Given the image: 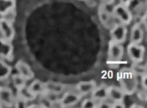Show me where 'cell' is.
<instances>
[{
	"label": "cell",
	"mask_w": 147,
	"mask_h": 108,
	"mask_svg": "<svg viewBox=\"0 0 147 108\" xmlns=\"http://www.w3.org/2000/svg\"><path fill=\"white\" fill-rule=\"evenodd\" d=\"M116 5V4L114 2L102 3L99 8L105 11V12H106L107 14H108L114 16V12Z\"/></svg>",
	"instance_id": "22"
},
{
	"label": "cell",
	"mask_w": 147,
	"mask_h": 108,
	"mask_svg": "<svg viewBox=\"0 0 147 108\" xmlns=\"http://www.w3.org/2000/svg\"><path fill=\"white\" fill-rule=\"evenodd\" d=\"M16 95L22 98L23 99L26 100V101L28 102V103L33 101L34 100H35L37 97L36 96L30 91L28 86L27 85L23 86V87L16 89Z\"/></svg>",
	"instance_id": "18"
},
{
	"label": "cell",
	"mask_w": 147,
	"mask_h": 108,
	"mask_svg": "<svg viewBox=\"0 0 147 108\" xmlns=\"http://www.w3.org/2000/svg\"><path fill=\"white\" fill-rule=\"evenodd\" d=\"M11 79L13 87L16 88V89H18L19 88L23 87V86L26 85V83L28 81L26 79H24L22 76H21L18 73L11 75Z\"/></svg>",
	"instance_id": "21"
},
{
	"label": "cell",
	"mask_w": 147,
	"mask_h": 108,
	"mask_svg": "<svg viewBox=\"0 0 147 108\" xmlns=\"http://www.w3.org/2000/svg\"><path fill=\"white\" fill-rule=\"evenodd\" d=\"M78 1H85V0H78Z\"/></svg>",
	"instance_id": "30"
},
{
	"label": "cell",
	"mask_w": 147,
	"mask_h": 108,
	"mask_svg": "<svg viewBox=\"0 0 147 108\" xmlns=\"http://www.w3.org/2000/svg\"><path fill=\"white\" fill-rule=\"evenodd\" d=\"M0 59L11 61L13 59V46L12 42L0 36Z\"/></svg>",
	"instance_id": "8"
},
{
	"label": "cell",
	"mask_w": 147,
	"mask_h": 108,
	"mask_svg": "<svg viewBox=\"0 0 147 108\" xmlns=\"http://www.w3.org/2000/svg\"><path fill=\"white\" fill-rule=\"evenodd\" d=\"M28 106V102L23 99L22 98L16 95L13 107H27Z\"/></svg>",
	"instance_id": "25"
},
{
	"label": "cell",
	"mask_w": 147,
	"mask_h": 108,
	"mask_svg": "<svg viewBox=\"0 0 147 108\" xmlns=\"http://www.w3.org/2000/svg\"><path fill=\"white\" fill-rule=\"evenodd\" d=\"M141 63H133L132 71L137 76L143 75L146 74V67L141 65Z\"/></svg>",
	"instance_id": "23"
},
{
	"label": "cell",
	"mask_w": 147,
	"mask_h": 108,
	"mask_svg": "<svg viewBox=\"0 0 147 108\" xmlns=\"http://www.w3.org/2000/svg\"><path fill=\"white\" fill-rule=\"evenodd\" d=\"M45 91L51 92L61 95L64 93L66 89V86L64 84L59 83V82H55L53 81H49L45 83Z\"/></svg>",
	"instance_id": "15"
},
{
	"label": "cell",
	"mask_w": 147,
	"mask_h": 108,
	"mask_svg": "<svg viewBox=\"0 0 147 108\" xmlns=\"http://www.w3.org/2000/svg\"><path fill=\"white\" fill-rule=\"evenodd\" d=\"M110 36L112 41L121 44L124 43L128 37L127 26L119 22L115 24L111 28Z\"/></svg>",
	"instance_id": "4"
},
{
	"label": "cell",
	"mask_w": 147,
	"mask_h": 108,
	"mask_svg": "<svg viewBox=\"0 0 147 108\" xmlns=\"http://www.w3.org/2000/svg\"><path fill=\"white\" fill-rule=\"evenodd\" d=\"M143 38H144V31L140 24H136L131 28L130 34V43L140 44L142 42Z\"/></svg>",
	"instance_id": "14"
},
{
	"label": "cell",
	"mask_w": 147,
	"mask_h": 108,
	"mask_svg": "<svg viewBox=\"0 0 147 108\" xmlns=\"http://www.w3.org/2000/svg\"><path fill=\"white\" fill-rule=\"evenodd\" d=\"M112 107H125V105L124 102H116V103H114L112 105Z\"/></svg>",
	"instance_id": "27"
},
{
	"label": "cell",
	"mask_w": 147,
	"mask_h": 108,
	"mask_svg": "<svg viewBox=\"0 0 147 108\" xmlns=\"http://www.w3.org/2000/svg\"><path fill=\"white\" fill-rule=\"evenodd\" d=\"M98 16L101 23L103 25H104L105 26H110V25H112V27L114 25L112 22H113V20L115 18L114 16L108 14L105 12V11L100 9V8L98 9Z\"/></svg>",
	"instance_id": "20"
},
{
	"label": "cell",
	"mask_w": 147,
	"mask_h": 108,
	"mask_svg": "<svg viewBox=\"0 0 147 108\" xmlns=\"http://www.w3.org/2000/svg\"><path fill=\"white\" fill-rule=\"evenodd\" d=\"M102 3H108V2H114V0H100Z\"/></svg>",
	"instance_id": "28"
},
{
	"label": "cell",
	"mask_w": 147,
	"mask_h": 108,
	"mask_svg": "<svg viewBox=\"0 0 147 108\" xmlns=\"http://www.w3.org/2000/svg\"><path fill=\"white\" fill-rule=\"evenodd\" d=\"M16 0H0V16L6 18L15 14Z\"/></svg>",
	"instance_id": "10"
},
{
	"label": "cell",
	"mask_w": 147,
	"mask_h": 108,
	"mask_svg": "<svg viewBox=\"0 0 147 108\" xmlns=\"http://www.w3.org/2000/svg\"><path fill=\"white\" fill-rule=\"evenodd\" d=\"M15 69L17 73L27 80L30 81L34 77V73L28 64L23 61H18L16 63Z\"/></svg>",
	"instance_id": "11"
},
{
	"label": "cell",
	"mask_w": 147,
	"mask_h": 108,
	"mask_svg": "<svg viewBox=\"0 0 147 108\" xmlns=\"http://www.w3.org/2000/svg\"><path fill=\"white\" fill-rule=\"evenodd\" d=\"M114 16L119 23L128 26L133 20V16L129 7L122 4H117L115 7Z\"/></svg>",
	"instance_id": "3"
},
{
	"label": "cell",
	"mask_w": 147,
	"mask_h": 108,
	"mask_svg": "<svg viewBox=\"0 0 147 108\" xmlns=\"http://www.w3.org/2000/svg\"><path fill=\"white\" fill-rule=\"evenodd\" d=\"M96 87V82L91 80V81L79 82L77 84L76 89L78 93L83 96L91 93Z\"/></svg>",
	"instance_id": "13"
},
{
	"label": "cell",
	"mask_w": 147,
	"mask_h": 108,
	"mask_svg": "<svg viewBox=\"0 0 147 108\" xmlns=\"http://www.w3.org/2000/svg\"><path fill=\"white\" fill-rule=\"evenodd\" d=\"M81 95L73 91H65L61 97L60 102L62 107H73L77 105L81 99Z\"/></svg>",
	"instance_id": "9"
},
{
	"label": "cell",
	"mask_w": 147,
	"mask_h": 108,
	"mask_svg": "<svg viewBox=\"0 0 147 108\" xmlns=\"http://www.w3.org/2000/svg\"><path fill=\"white\" fill-rule=\"evenodd\" d=\"M114 3L116 4H122L124 5H126V6L129 7L131 5L134 0H114Z\"/></svg>",
	"instance_id": "26"
},
{
	"label": "cell",
	"mask_w": 147,
	"mask_h": 108,
	"mask_svg": "<svg viewBox=\"0 0 147 108\" xmlns=\"http://www.w3.org/2000/svg\"><path fill=\"white\" fill-rule=\"evenodd\" d=\"M127 54L133 63H140L144 60L145 49L140 44L130 43L127 47Z\"/></svg>",
	"instance_id": "2"
},
{
	"label": "cell",
	"mask_w": 147,
	"mask_h": 108,
	"mask_svg": "<svg viewBox=\"0 0 147 108\" xmlns=\"http://www.w3.org/2000/svg\"><path fill=\"white\" fill-rule=\"evenodd\" d=\"M81 107L85 108H95L97 107V102L93 98H87L82 101Z\"/></svg>",
	"instance_id": "24"
},
{
	"label": "cell",
	"mask_w": 147,
	"mask_h": 108,
	"mask_svg": "<svg viewBox=\"0 0 147 108\" xmlns=\"http://www.w3.org/2000/svg\"><path fill=\"white\" fill-rule=\"evenodd\" d=\"M125 93L121 87L112 85L108 87V98L113 103L124 101Z\"/></svg>",
	"instance_id": "12"
},
{
	"label": "cell",
	"mask_w": 147,
	"mask_h": 108,
	"mask_svg": "<svg viewBox=\"0 0 147 108\" xmlns=\"http://www.w3.org/2000/svg\"><path fill=\"white\" fill-rule=\"evenodd\" d=\"M12 74V67L6 61L0 59V82L5 81L11 77Z\"/></svg>",
	"instance_id": "17"
},
{
	"label": "cell",
	"mask_w": 147,
	"mask_h": 108,
	"mask_svg": "<svg viewBox=\"0 0 147 108\" xmlns=\"http://www.w3.org/2000/svg\"><path fill=\"white\" fill-rule=\"evenodd\" d=\"M124 54V49L122 44L111 40L108 46V57L111 61L118 63L122 61Z\"/></svg>",
	"instance_id": "6"
},
{
	"label": "cell",
	"mask_w": 147,
	"mask_h": 108,
	"mask_svg": "<svg viewBox=\"0 0 147 108\" xmlns=\"http://www.w3.org/2000/svg\"><path fill=\"white\" fill-rule=\"evenodd\" d=\"M121 89L124 92L125 95H131L136 91L138 87V80L136 75L131 71L124 73L120 77Z\"/></svg>",
	"instance_id": "1"
},
{
	"label": "cell",
	"mask_w": 147,
	"mask_h": 108,
	"mask_svg": "<svg viewBox=\"0 0 147 108\" xmlns=\"http://www.w3.org/2000/svg\"><path fill=\"white\" fill-rule=\"evenodd\" d=\"M0 107H2V106H1V103H0Z\"/></svg>",
	"instance_id": "29"
},
{
	"label": "cell",
	"mask_w": 147,
	"mask_h": 108,
	"mask_svg": "<svg viewBox=\"0 0 147 108\" xmlns=\"http://www.w3.org/2000/svg\"><path fill=\"white\" fill-rule=\"evenodd\" d=\"M15 98V94L10 87L0 85V103L2 107H13Z\"/></svg>",
	"instance_id": "7"
},
{
	"label": "cell",
	"mask_w": 147,
	"mask_h": 108,
	"mask_svg": "<svg viewBox=\"0 0 147 108\" xmlns=\"http://www.w3.org/2000/svg\"><path fill=\"white\" fill-rule=\"evenodd\" d=\"M91 98L97 102L103 101L108 98V87L104 85L97 86L91 93Z\"/></svg>",
	"instance_id": "16"
},
{
	"label": "cell",
	"mask_w": 147,
	"mask_h": 108,
	"mask_svg": "<svg viewBox=\"0 0 147 108\" xmlns=\"http://www.w3.org/2000/svg\"><path fill=\"white\" fill-rule=\"evenodd\" d=\"M28 87L36 97L41 95L45 91V83L39 79H35L32 81Z\"/></svg>",
	"instance_id": "19"
},
{
	"label": "cell",
	"mask_w": 147,
	"mask_h": 108,
	"mask_svg": "<svg viewBox=\"0 0 147 108\" xmlns=\"http://www.w3.org/2000/svg\"><path fill=\"white\" fill-rule=\"evenodd\" d=\"M15 29L13 22L4 17L0 18V34L1 37L12 42L15 37Z\"/></svg>",
	"instance_id": "5"
}]
</instances>
